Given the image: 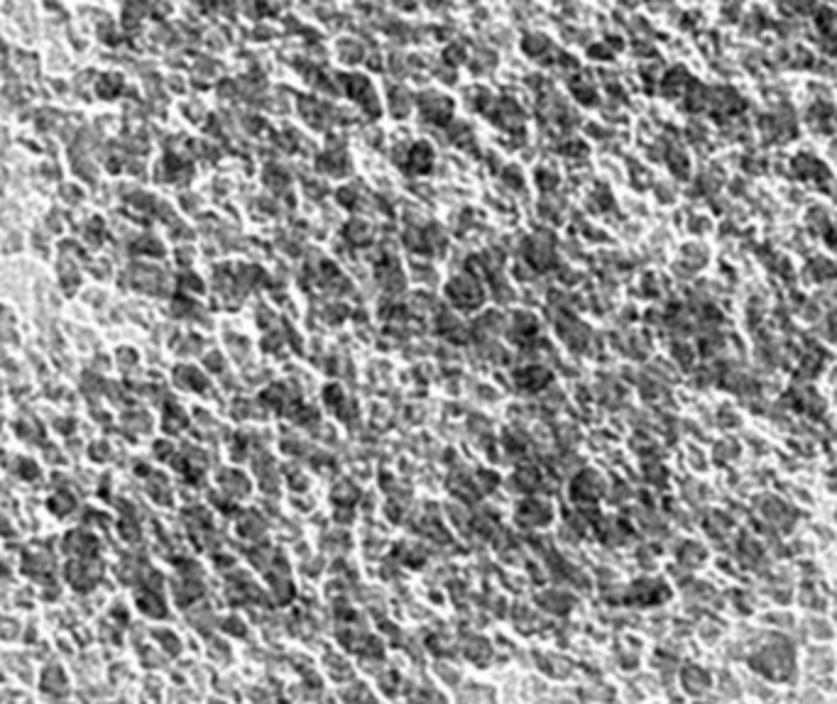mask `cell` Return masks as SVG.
Listing matches in <instances>:
<instances>
[{"mask_svg": "<svg viewBox=\"0 0 837 704\" xmlns=\"http://www.w3.org/2000/svg\"><path fill=\"white\" fill-rule=\"evenodd\" d=\"M417 110L424 122L431 125H444L451 120L453 113V100L444 93H436V90H426L417 98Z\"/></svg>", "mask_w": 837, "mask_h": 704, "instance_id": "1", "label": "cell"}, {"mask_svg": "<svg viewBox=\"0 0 837 704\" xmlns=\"http://www.w3.org/2000/svg\"><path fill=\"white\" fill-rule=\"evenodd\" d=\"M446 293H449L451 301L461 308H475V306H480V301H483V289H480L478 281L468 274L453 276V279L449 281V286H446Z\"/></svg>", "mask_w": 837, "mask_h": 704, "instance_id": "2", "label": "cell"}, {"mask_svg": "<svg viewBox=\"0 0 837 704\" xmlns=\"http://www.w3.org/2000/svg\"><path fill=\"white\" fill-rule=\"evenodd\" d=\"M345 93H348L350 98L355 100V103H360L365 113L375 115L377 108H380L377 90H375V86H372L367 76H345Z\"/></svg>", "mask_w": 837, "mask_h": 704, "instance_id": "3", "label": "cell"}, {"mask_svg": "<svg viewBox=\"0 0 837 704\" xmlns=\"http://www.w3.org/2000/svg\"><path fill=\"white\" fill-rule=\"evenodd\" d=\"M558 330H561V338L566 340L573 350H583L585 348V340H588V330H585L583 323H578L575 318H568V321H561L558 323Z\"/></svg>", "mask_w": 837, "mask_h": 704, "instance_id": "4", "label": "cell"}, {"mask_svg": "<svg viewBox=\"0 0 837 704\" xmlns=\"http://www.w3.org/2000/svg\"><path fill=\"white\" fill-rule=\"evenodd\" d=\"M514 380H516V384H519L521 389H529V392H534V389L546 387L548 380H551V375H548L543 367H526V370L516 372Z\"/></svg>", "mask_w": 837, "mask_h": 704, "instance_id": "5", "label": "cell"}, {"mask_svg": "<svg viewBox=\"0 0 837 704\" xmlns=\"http://www.w3.org/2000/svg\"><path fill=\"white\" fill-rule=\"evenodd\" d=\"M407 159H409V164H412L414 172L424 174L434 167V149L429 147V142H419V145H414L412 149H409Z\"/></svg>", "mask_w": 837, "mask_h": 704, "instance_id": "6", "label": "cell"}, {"mask_svg": "<svg viewBox=\"0 0 837 704\" xmlns=\"http://www.w3.org/2000/svg\"><path fill=\"white\" fill-rule=\"evenodd\" d=\"M412 105H414V100H412V93H409L407 88L394 86L392 90H389V108H392V113L397 115L399 120H402V117L407 115L409 110H412Z\"/></svg>", "mask_w": 837, "mask_h": 704, "instance_id": "7", "label": "cell"}, {"mask_svg": "<svg viewBox=\"0 0 837 704\" xmlns=\"http://www.w3.org/2000/svg\"><path fill=\"white\" fill-rule=\"evenodd\" d=\"M497 113H500V125H509V127H514L516 122H521V117H524L521 108L516 105V100H500L495 115Z\"/></svg>", "mask_w": 837, "mask_h": 704, "instance_id": "8", "label": "cell"}, {"mask_svg": "<svg viewBox=\"0 0 837 704\" xmlns=\"http://www.w3.org/2000/svg\"><path fill=\"white\" fill-rule=\"evenodd\" d=\"M548 47H551V40H548L546 35H541V32H529V35H524V40H521V49H524L529 57H541Z\"/></svg>", "mask_w": 837, "mask_h": 704, "instance_id": "9", "label": "cell"}, {"mask_svg": "<svg viewBox=\"0 0 837 704\" xmlns=\"http://www.w3.org/2000/svg\"><path fill=\"white\" fill-rule=\"evenodd\" d=\"M345 237H348L353 245H365V242H370V240H372V230H370V225H367L365 221L353 218V221L345 225Z\"/></svg>", "mask_w": 837, "mask_h": 704, "instance_id": "10", "label": "cell"}, {"mask_svg": "<svg viewBox=\"0 0 837 704\" xmlns=\"http://www.w3.org/2000/svg\"><path fill=\"white\" fill-rule=\"evenodd\" d=\"M338 54H340L343 61L358 64V61H362V47L358 45V42H353V40H343L338 45Z\"/></svg>", "mask_w": 837, "mask_h": 704, "instance_id": "11", "label": "cell"}, {"mask_svg": "<svg viewBox=\"0 0 837 704\" xmlns=\"http://www.w3.org/2000/svg\"><path fill=\"white\" fill-rule=\"evenodd\" d=\"M471 105H473V110H485V103H490V93L485 88H473V93H471Z\"/></svg>", "mask_w": 837, "mask_h": 704, "instance_id": "12", "label": "cell"}]
</instances>
